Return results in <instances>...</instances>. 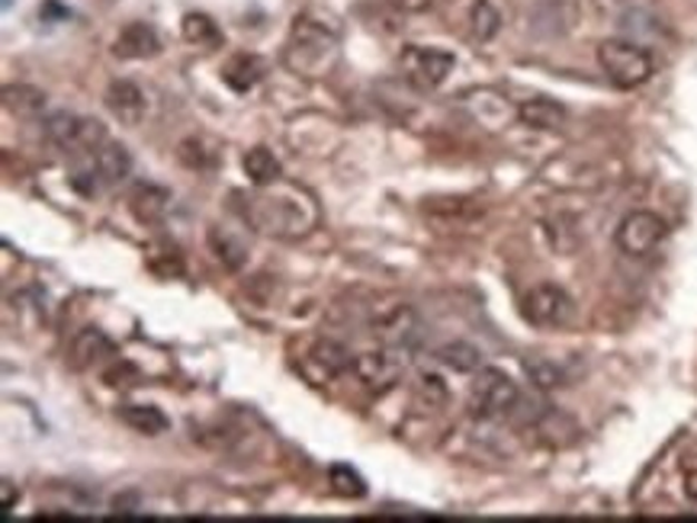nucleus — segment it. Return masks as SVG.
Returning <instances> with one entry per match:
<instances>
[{
  "mask_svg": "<svg viewBox=\"0 0 697 523\" xmlns=\"http://www.w3.org/2000/svg\"><path fill=\"white\" fill-rule=\"evenodd\" d=\"M235 196L242 199L238 203L242 219L274 238H303L318 221L315 199L306 190L283 184V180L271 184V187H257V194L252 196Z\"/></svg>",
  "mask_w": 697,
  "mask_h": 523,
  "instance_id": "obj_1",
  "label": "nucleus"
},
{
  "mask_svg": "<svg viewBox=\"0 0 697 523\" xmlns=\"http://www.w3.org/2000/svg\"><path fill=\"white\" fill-rule=\"evenodd\" d=\"M337 56V36L335 29L325 27L322 20L312 17H296L286 49H283V61L289 71L306 75V78H318L332 68Z\"/></svg>",
  "mask_w": 697,
  "mask_h": 523,
  "instance_id": "obj_2",
  "label": "nucleus"
},
{
  "mask_svg": "<svg viewBox=\"0 0 697 523\" xmlns=\"http://www.w3.org/2000/svg\"><path fill=\"white\" fill-rule=\"evenodd\" d=\"M598 65L617 90H634L652 78L656 58L634 39H605L598 46Z\"/></svg>",
  "mask_w": 697,
  "mask_h": 523,
  "instance_id": "obj_3",
  "label": "nucleus"
},
{
  "mask_svg": "<svg viewBox=\"0 0 697 523\" xmlns=\"http://www.w3.org/2000/svg\"><path fill=\"white\" fill-rule=\"evenodd\" d=\"M42 136L56 145L65 155H90L107 141V126L94 116H78V112H52L42 122Z\"/></svg>",
  "mask_w": 697,
  "mask_h": 523,
  "instance_id": "obj_4",
  "label": "nucleus"
},
{
  "mask_svg": "<svg viewBox=\"0 0 697 523\" xmlns=\"http://www.w3.org/2000/svg\"><path fill=\"white\" fill-rule=\"evenodd\" d=\"M521 405V392H518V383L495 369V366H485L479 369L473 388H470V412L482 421H499V417H508L514 414V408Z\"/></svg>",
  "mask_w": 697,
  "mask_h": 523,
  "instance_id": "obj_5",
  "label": "nucleus"
},
{
  "mask_svg": "<svg viewBox=\"0 0 697 523\" xmlns=\"http://www.w3.org/2000/svg\"><path fill=\"white\" fill-rule=\"evenodd\" d=\"M453 65H457L453 52L434 49V46H405L399 56L402 78L415 90H438L446 81V75L453 71Z\"/></svg>",
  "mask_w": 697,
  "mask_h": 523,
  "instance_id": "obj_6",
  "label": "nucleus"
},
{
  "mask_svg": "<svg viewBox=\"0 0 697 523\" xmlns=\"http://www.w3.org/2000/svg\"><path fill=\"white\" fill-rule=\"evenodd\" d=\"M666 235H669L666 219H659L649 209H637L620 219L617 231H613V245L627 257H646L666 241Z\"/></svg>",
  "mask_w": 697,
  "mask_h": 523,
  "instance_id": "obj_7",
  "label": "nucleus"
},
{
  "mask_svg": "<svg viewBox=\"0 0 697 523\" xmlns=\"http://www.w3.org/2000/svg\"><path fill=\"white\" fill-rule=\"evenodd\" d=\"M524 318L533 328H566L576 318V303L557 283H537L524 296Z\"/></svg>",
  "mask_w": 697,
  "mask_h": 523,
  "instance_id": "obj_8",
  "label": "nucleus"
},
{
  "mask_svg": "<svg viewBox=\"0 0 697 523\" xmlns=\"http://www.w3.org/2000/svg\"><path fill=\"white\" fill-rule=\"evenodd\" d=\"M351 369H354V376H357L370 392L383 395V392H390V388L399 383V376L405 373V354L380 344V351L357 354Z\"/></svg>",
  "mask_w": 697,
  "mask_h": 523,
  "instance_id": "obj_9",
  "label": "nucleus"
},
{
  "mask_svg": "<svg viewBox=\"0 0 697 523\" xmlns=\"http://www.w3.org/2000/svg\"><path fill=\"white\" fill-rule=\"evenodd\" d=\"M373 337L383 344V347H392V351H402V354H409L412 347H415V341H419L421 334V325H419V315H415V308L405 303H395L390 308H383L376 318H373Z\"/></svg>",
  "mask_w": 697,
  "mask_h": 523,
  "instance_id": "obj_10",
  "label": "nucleus"
},
{
  "mask_svg": "<svg viewBox=\"0 0 697 523\" xmlns=\"http://www.w3.org/2000/svg\"><path fill=\"white\" fill-rule=\"evenodd\" d=\"M161 52V39L151 23H126L119 29L116 42H112V56L122 58V61H139V58H155Z\"/></svg>",
  "mask_w": 697,
  "mask_h": 523,
  "instance_id": "obj_11",
  "label": "nucleus"
},
{
  "mask_svg": "<svg viewBox=\"0 0 697 523\" xmlns=\"http://www.w3.org/2000/svg\"><path fill=\"white\" fill-rule=\"evenodd\" d=\"M104 100L122 126H139L145 119V93L132 81H112Z\"/></svg>",
  "mask_w": 697,
  "mask_h": 523,
  "instance_id": "obj_12",
  "label": "nucleus"
},
{
  "mask_svg": "<svg viewBox=\"0 0 697 523\" xmlns=\"http://www.w3.org/2000/svg\"><path fill=\"white\" fill-rule=\"evenodd\" d=\"M129 209L141 225H161L170 209V194L158 184H139L129 194Z\"/></svg>",
  "mask_w": 697,
  "mask_h": 523,
  "instance_id": "obj_13",
  "label": "nucleus"
},
{
  "mask_svg": "<svg viewBox=\"0 0 697 523\" xmlns=\"http://www.w3.org/2000/svg\"><path fill=\"white\" fill-rule=\"evenodd\" d=\"M264 75H267V65H264V58L252 56V52H238V56H232L225 61L223 68V81L235 90V93H248L254 90L257 83L264 81Z\"/></svg>",
  "mask_w": 697,
  "mask_h": 523,
  "instance_id": "obj_14",
  "label": "nucleus"
},
{
  "mask_svg": "<svg viewBox=\"0 0 697 523\" xmlns=\"http://www.w3.org/2000/svg\"><path fill=\"white\" fill-rule=\"evenodd\" d=\"M518 119L528 126V129H540V132H557L566 122V107L550 100V97H533V100H524L518 107Z\"/></svg>",
  "mask_w": 697,
  "mask_h": 523,
  "instance_id": "obj_15",
  "label": "nucleus"
},
{
  "mask_svg": "<svg viewBox=\"0 0 697 523\" xmlns=\"http://www.w3.org/2000/svg\"><path fill=\"white\" fill-rule=\"evenodd\" d=\"M112 341L104 334L100 328H85L78 330V337H75V344H71V363L78 366V369H87V366H94V363H100L104 357H112Z\"/></svg>",
  "mask_w": 697,
  "mask_h": 523,
  "instance_id": "obj_16",
  "label": "nucleus"
},
{
  "mask_svg": "<svg viewBox=\"0 0 697 523\" xmlns=\"http://www.w3.org/2000/svg\"><path fill=\"white\" fill-rule=\"evenodd\" d=\"M308 363L322 369V379H335V376H341L344 369L354 366V357H351L347 347L337 344V341H315L312 351H308Z\"/></svg>",
  "mask_w": 697,
  "mask_h": 523,
  "instance_id": "obj_17",
  "label": "nucleus"
},
{
  "mask_svg": "<svg viewBox=\"0 0 697 523\" xmlns=\"http://www.w3.org/2000/svg\"><path fill=\"white\" fill-rule=\"evenodd\" d=\"M242 167H245V174H248V180H252L254 187H271V184L283 180V167H279V161L274 158V151L264 148V145H257L252 151H245Z\"/></svg>",
  "mask_w": 697,
  "mask_h": 523,
  "instance_id": "obj_18",
  "label": "nucleus"
},
{
  "mask_svg": "<svg viewBox=\"0 0 697 523\" xmlns=\"http://www.w3.org/2000/svg\"><path fill=\"white\" fill-rule=\"evenodd\" d=\"M3 107L20 119H32V116L46 110V93L39 87H29V83H7L3 87Z\"/></svg>",
  "mask_w": 697,
  "mask_h": 523,
  "instance_id": "obj_19",
  "label": "nucleus"
},
{
  "mask_svg": "<svg viewBox=\"0 0 697 523\" xmlns=\"http://www.w3.org/2000/svg\"><path fill=\"white\" fill-rule=\"evenodd\" d=\"M119 417H122V424H129L136 434H145V437H158L170 427L168 414L155 405H122Z\"/></svg>",
  "mask_w": 697,
  "mask_h": 523,
  "instance_id": "obj_20",
  "label": "nucleus"
},
{
  "mask_svg": "<svg viewBox=\"0 0 697 523\" xmlns=\"http://www.w3.org/2000/svg\"><path fill=\"white\" fill-rule=\"evenodd\" d=\"M206 241H209V250L216 254V260L223 264L225 270H238V267L245 264V257H248L245 245H242L232 231L219 228V225H213V228H209Z\"/></svg>",
  "mask_w": 697,
  "mask_h": 523,
  "instance_id": "obj_21",
  "label": "nucleus"
},
{
  "mask_svg": "<svg viewBox=\"0 0 697 523\" xmlns=\"http://www.w3.org/2000/svg\"><path fill=\"white\" fill-rule=\"evenodd\" d=\"M180 32L196 49H219L223 46V32L206 13H187L184 23H180Z\"/></svg>",
  "mask_w": 697,
  "mask_h": 523,
  "instance_id": "obj_22",
  "label": "nucleus"
},
{
  "mask_svg": "<svg viewBox=\"0 0 697 523\" xmlns=\"http://www.w3.org/2000/svg\"><path fill=\"white\" fill-rule=\"evenodd\" d=\"M434 357L444 363L446 369L453 373H479L482 369V351L467 344V341H453V344H444Z\"/></svg>",
  "mask_w": 697,
  "mask_h": 523,
  "instance_id": "obj_23",
  "label": "nucleus"
},
{
  "mask_svg": "<svg viewBox=\"0 0 697 523\" xmlns=\"http://www.w3.org/2000/svg\"><path fill=\"white\" fill-rule=\"evenodd\" d=\"M524 373H528L530 383H533L537 388H543V392H553V388L566 386V373H562V366L547 357L524 359Z\"/></svg>",
  "mask_w": 697,
  "mask_h": 523,
  "instance_id": "obj_24",
  "label": "nucleus"
},
{
  "mask_svg": "<svg viewBox=\"0 0 697 523\" xmlns=\"http://www.w3.org/2000/svg\"><path fill=\"white\" fill-rule=\"evenodd\" d=\"M470 29H473V39H479V42H489V39L499 36L502 13L492 7V0H475L473 13H470Z\"/></svg>",
  "mask_w": 697,
  "mask_h": 523,
  "instance_id": "obj_25",
  "label": "nucleus"
},
{
  "mask_svg": "<svg viewBox=\"0 0 697 523\" xmlns=\"http://www.w3.org/2000/svg\"><path fill=\"white\" fill-rule=\"evenodd\" d=\"M328 482H332V489H335L341 497L366 495V482L361 478V472H357V468L344 466V463H337V466L328 468Z\"/></svg>",
  "mask_w": 697,
  "mask_h": 523,
  "instance_id": "obj_26",
  "label": "nucleus"
},
{
  "mask_svg": "<svg viewBox=\"0 0 697 523\" xmlns=\"http://www.w3.org/2000/svg\"><path fill=\"white\" fill-rule=\"evenodd\" d=\"M148 264H158V267H151V270H158V276H165V279L184 274V257H180L177 245H168V241H165L161 248L151 250Z\"/></svg>",
  "mask_w": 697,
  "mask_h": 523,
  "instance_id": "obj_27",
  "label": "nucleus"
},
{
  "mask_svg": "<svg viewBox=\"0 0 697 523\" xmlns=\"http://www.w3.org/2000/svg\"><path fill=\"white\" fill-rule=\"evenodd\" d=\"M399 10H405V13H421V10H428V7H434V0H392Z\"/></svg>",
  "mask_w": 697,
  "mask_h": 523,
  "instance_id": "obj_28",
  "label": "nucleus"
},
{
  "mask_svg": "<svg viewBox=\"0 0 697 523\" xmlns=\"http://www.w3.org/2000/svg\"><path fill=\"white\" fill-rule=\"evenodd\" d=\"M0 492H3V514H10V507H13V485H10V482H3V485H0Z\"/></svg>",
  "mask_w": 697,
  "mask_h": 523,
  "instance_id": "obj_29",
  "label": "nucleus"
}]
</instances>
